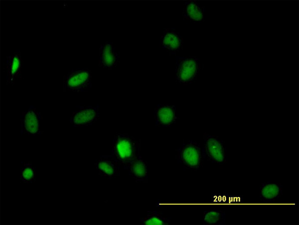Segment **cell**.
Here are the masks:
<instances>
[{
  "label": "cell",
  "instance_id": "cell-1",
  "mask_svg": "<svg viewBox=\"0 0 299 225\" xmlns=\"http://www.w3.org/2000/svg\"><path fill=\"white\" fill-rule=\"evenodd\" d=\"M141 145L133 136L118 132L113 137L112 156L123 166L140 155Z\"/></svg>",
  "mask_w": 299,
  "mask_h": 225
},
{
  "label": "cell",
  "instance_id": "cell-2",
  "mask_svg": "<svg viewBox=\"0 0 299 225\" xmlns=\"http://www.w3.org/2000/svg\"><path fill=\"white\" fill-rule=\"evenodd\" d=\"M201 69L199 58L196 56L175 57V80L180 84L186 85L193 82Z\"/></svg>",
  "mask_w": 299,
  "mask_h": 225
},
{
  "label": "cell",
  "instance_id": "cell-3",
  "mask_svg": "<svg viewBox=\"0 0 299 225\" xmlns=\"http://www.w3.org/2000/svg\"><path fill=\"white\" fill-rule=\"evenodd\" d=\"M176 159L186 169H198L203 159L200 144L192 140L184 142L177 149Z\"/></svg>",
  "mask_w": 299,
  "mask_h": 225
},
{
  "label": "cell",
  "instance_id": "cell-4",
  "mask_svg": "<svg viewBox=\"0 0 299 225\" xmlns=\"http://www.w3.org/2000/svg\"><path fill=\"white\" fill-rule=\"evenodd\" d=\"M63 91L80 93L92 87V74L87 68L73 69L63 77Z\"/></svg>",
  "mask_w": 299,
  "mask_h": 225
},
{
  "label": "cell",
  "instance_id": "cell-5",
  "mask_svg": "<svg viewBox=\"0 0 299 225\" xmlns=\"http://www.w3.org/2000/svg\"><path fill=\"white\" fill-rule=\"evenodd\" d=\"M202 149L203 158L220 165L226 161V149L224 141L218 136L205 133Z\"/></svg>",
  "mask_w": 299,
  "mask_h": 225
},
{
  "label": "cell",
  "instance_id": "cell-6",
  "mask_svg": "<svg viewBox=\"0 0 299 225\" xmlns=\"http://www.w3.org/2000/svg\"><path fill=\"white\" fill-rule=\"evenodd\" d=\"M42 115L33 105H30L20 116L21 135H41Z\"/></svg>",
  "mask_w": 299,
  "mask_h": 225
},
{
  "label": "cell",
  "instance_id": "cell-7",
  "mask_svg": "<svg viewBox=\"0 0 299 225\" xmlns=\"http://www.w3.org/2000/svg\"><path fill=\"white\" fill-rule=\"evenodd\" d=\"M76 111L72 112L69 119L70 123L74 127H86L92 125L100 117L99 106L85 105L76 106Z\"/></svg>",
  "mask_w": 299,
  "mask_h": 225
},
{
  "label": "cell",
  "instance_id": "cell-8",
  "mask_svg": "<svg viewBox=\"0 0 299 225\" xmlns=\"http://www.w3.org/2000/svg\"><path fill=\"white\" fill-rule=\"evenodd\" d=\"M6 84L13 85L17 79L22 78L23 61L19 49L6 58Z\"/></svg>",
  "mask_w": 299,
  "mask_h": 225
},
{
  "label": "cell",
  "instance_id": "cell-9",
  "mask_svg": "<svg viewBox=\"0 0 299 225\" xmlns=\"http://www.w3.org/2000/svg\"><path fill=\"white\" fill-rule=\"evenodd\" d=\"M183 39L174 28L164 29L160 40V47L170 55H175L183 49Z\"/></svg>",
  "mask_w": 299,
  "mask_h": 225
},
{
  "label": "cell",
  "instance_id": "cell-10",
  "mask_svg": "<svg viewBox=\"0 0 299 225\" xmlns=\"http://www.w3.org/2000/svg\"><path fill=\"white\" fill-rule=\"evenodd\" d=\"M156 126L169 127L176 122L177 115L174 105L160 104L156 106L153 112Z\"/></svg>",
  "mask_w": 299,
  "mask_h": 225
},
{
  "label": "cell",
  "instance_id": "cell-11",
  "mask_svg": "<svg viewBox=\"0 0 299 225\" xmlns=\"http://www.w3.org/2000/svg\"><path fill=\"white\" fill-rule=\"evenodd\" d=\"M119 61V56L113 42L107 41L100 44L98 62L99 67L112 69L117 66Z\"/></svg>",
  "mask_w": 299,
  "mask_h": 225
},
{
  "label": "cell",
  "instance_id": "cell-12",
  "mask_svg": "<svg viewBox=\"0 0 299 225\" xmlns=\"http://www.w3.org/2000/svg\"><path fill=\"white\" fill-rule=\"evenodd\" d=\"M95 165L99 175L111 179L120 175V164L112 155L100 156Z\"/></svg>",
  "mask_w": 299,
  "mask_h": 225
},
{
  "label": "cell",
  "instance_id": "cell-13",
  "mask_svg": "<svg viewBox=\"0 0 299 225\" xmlns=\"http://www.w3.org/2000/svg\"><path fill=\"white\" fill-rule=\"evenodd\" d=\"M129 174L137 182L147 183L148 181V167L146 161L140 155L124 166Z\"/></svg>",
  "mask_w": 299,
  "mask_h": 225
},
{
  "label": "cell",
  "instance_id": "cell-14",
  "mask_svg": "<svg viewBox=\"0 0 299 225\" xmlns=\"http://www.w3.org/2000/svg\"><path fill=\"white\" fill-rule=\"evenodd\" d=\"M205 7L195 0L186 1L184 3L183 16L184 19L193 23L204 21Z\"/></svg>",
  "mask_w": 299,
  "mask_h": 225
},
{
  "label": "cell",
  "instance_id": "cell-15",
  "mask_svg": "<svg viewBox=\"0 0 299 225\" xmlns=\"http://www.w3.org/2000/svg\"><path fill=\"white\" fill-rule=\"evenodd\" d=\"M282 184L270 181L261 184L259 188V197L264 200H273L280 198L283 194Z\"/></svg>",
  "mask_w": 299,
  "mask_h": 225
},
{
  "label": "cell",
  "instance_id": "cell-16",
  "mask_svg": "<svg viewBox=\"0 0 299 225\" xmlns=\"http://www.w3.org/2000/svg\"><path fill=\"white\" fill-rule=\"evenodd\" d=\"M171 222V218L165 216L163 212H148L146 216L142 218L140 221L141 225H167Z\"/></svg>",
  "mask_w": 299,
  "mask_h": 225
},
{
  "label": "cell",
  "instance_id": "cell-17",
  "mask_svg": "<svg viewBox=\"0 0 299 225\" xmlns=\"http://www.w3.org/2000/svg\"><path fill=\"white\" fill-rule=\"evenodd\" d=\"M226 220V213L219 210H213L205 211L203 214V224L204 225H224Z\"/></svg>",
  "mask_w": 299,
  "mask_h": 225
},
{
  "label": "cell",
  "instance_id": "cell-18",
  "mask_svg": "<svg viewBox=\"0 0 299 225\" xmlns=\"http://www.w3.org/2000/svg\"><path fill=\"white\" fill-rule=\"evenodd\" d=\"M36 177L35 167L30 162H24L20 167V179L24 183H33Z\"/></svg>",
  "mask_w": 299,
  "mask_h": 225
}]
</instances>
